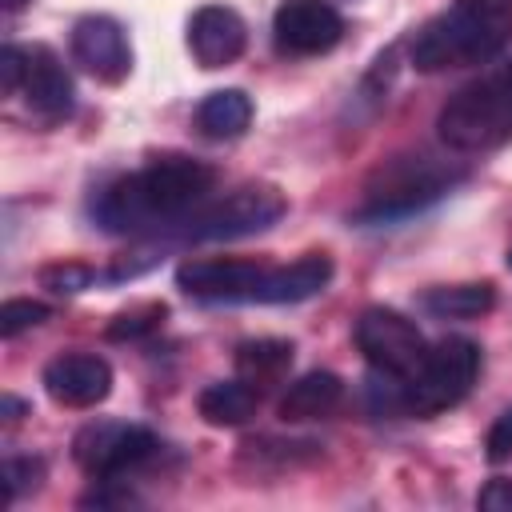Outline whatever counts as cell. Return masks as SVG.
Masks as SVG:
<instances>
[{"instance_id":"1","label":"cell","mask_w":512,"mask_h":512,"mask_svg":"<svg viewBox=\"0 0 512 512\" xmlns=\"http://www.w3.org/2000/svg\"><path fill=\"white\" fill-rule=\"evenodd\" d=\"M216 172L192 156H156L148 168L108 184L96 200V220L108 232H148L188 220L212 192Z\"/></svg>"},{"instance_id":"2","label":"cell","mask_w":512,"mask_h":512,"mask_svg":"<svg viewBox=\"0 0 512 512\" xmlns=\"http://www.w3.org/2000/svg\"><path fill=\"white\" fill-rule=\"evenodd\" d=\"M512 36V8L504 0H452L412 36V64L420 72H444L492 60Z\"/></svg>"},{"instance_id":"3","label":"cell","mask_w":512,"mask_h":512,"mask_svg":"<svg viewBox=\"0 0 512 512\" xmlns=\"http://www.w3.org/2000/svg\"><path fill=\"white\" fill-rule=\"evenodd\" d=\"M440 140L456 152H484L512 136V64L464 84L440 108Z\"/></svg>"},{"instance_id":"4","label":"cell","mask_w":512,"mask_h":512,"mask_svg":"<svg viewBox=\"0 0 512 512\" xmlns=\"http://www.w3.org/2000/svg\"><path fill=\"white\" fill-rule=\"evenodd\" d=\"M464 180V168L440 164L436 156H396L388 168L376 172V180L364 192V204L352 212L356 224H384L404 220L428 204H436L452 184Z\"/></svg>"},{"instance_id":"5","label":"cell","mask_w":512,"mask_h":512,"mask_svg":"<svg viewBox=\"0 0 512 512\" xmlns=\"http://www.w3.org/2000/svg\"><path fill=\"white\" fill-rule=\"evenodd\" d=\"M480 376V344L468 336H444L428 348L424 364L400 388V404L416 416H436L468 396Z\"/></svg>"},{"instance_id":"6","label":"cell","mask_w":512,"mask_h":512,"mask_svg":"<svg viewBox=\"0 0 512 512\" xmlns=\"http://www.w3.org/2000/svg\"><path fill=\"white\" fill-rule=\"evenodd\" d=\"M160 452V440L140 428V424H120V420H96L76 432L72 440V460L92 476V480H120L132 468L148 464Z\"/></svg>"},{"instance_id":"7","label":"cell","mask_w":512,"mask_h":512,"mask_svg":"<svg viewBox=\"0 0 512 512\" xmlns=\"http://www.w3.org/2000/svg\"><path fill=\"white\" fill-rule=\"evenodd\" d=\"M356 348H360V356L376 368V372H384V376H392V380H412L416 376V368L424 364V356H428V344H424V336H420V328L408 320V316H400V312H392V308H364L360 316H356Z\"/></svg>"},{"instance_id":"8","label":"cell","mask_w":512,"mask_h":512,"mask_svg":"<svg viewBox=\"0 0 512 512\" xmlns=\"http://www.w3.org/2000/svg\"><path fill=\"white\" fill-rule=\"evenodd\" d=\"M284 212H288V200H284L280 188L244 184V188L228 192L220 204H212L200 216H192L188 220V236L192 240H236V236H252V232L272 228Z\"/></svg>"},{"instance_id":"9","label":"cell","mask_w":512,"mask_h":512,"mask_svg":"<svg viewBox=\"0 0 512 512\" xmlns=\"http://www.w3.org/2000/svg\"><path fill=\"white\" fill-rule=\"evenodd\" d=\"M344 20L328 0H280L272 12V40L284 56H320L336 48Z\"/></svg>"},{"instance_id":"10","label":"cell","mask_w":512,"mask_h":512,"mask_svg":"<svg viewBox=\"0 0 512 512\" xmlns=\"http://www.w3.org/2000/svg\"><path fill=\"white\" fill-rule=\"evenodd\" d=\"M268 264L216 256V260H184L176 268V288L196 300H252Z\"/></svg>"},{"instance_id":"11","label":"cell","mask_w":512,"mask_h":512,"mask_svg":"<svg viewBox=\"0 0 512 512\" xmlns=\"http://www.w3.org/2000/svg\"><path fill=\"white\" fill-rule=\"evenodd\" d=\"M72 60L104 84H120L132 72L128 36L112 16H80L72 24Z\"/></svg>"},{"instance_id":"12","label":"cell","mask_w":512,"mask_h":512,"mask_svg":"<svg viewBox=\"0 0 512 512\" xmlns=\"http://www.w3.org/2000/svg\"><path fill=\"white\" fill-rule=\"evenodd\" d=\"M44 392L64 408H96L112 392V368L96 352H64L48 360Z\"/></svg>"},{"instance_id":"13","label":"cell","mask_w":512,"mask_h":512,"mask_svg":"<svg viewBox=\"0 0 512 512\" xmlns=\"http://www.w3.org/2000/svg\"><path fill=\"white\" fill-rule=\"evenodd\" d=\"M248 48V24L224 4H204L188 20V52L200 68H228Z\"/></svg>"},{"instance_id":"14","label":"cell","mask_w":512,"mask_h":512,"mask_svg":"<svg viewBox=\"0 0 512 512\" xmlns=\"http://www.w3.org/2000/svg\"><path fill=\"white\" fill-rule=\"evenodd\" d=\"M24 100L32 112H40L44 120H64L72 112V100H76V88H72V76L64 72V64L56 60L52 48L36 44L28 48V72H24Z\"/></svg>"},{"instance_id":"15","label":"cell","mask_w":512,"mask_h":512,"mask_svg":"<svg viewBox=\"0 0 512 512\" xmlns=\"http://www.w3.org/2000/svg\"><path fill=\"white\" fill-rule=\"evenodd\" d=\"M328 280H332V260L324 252H308V256L280 264V268L268 264L252 300L256 304H300V300L320 296L328 288Z\"/></svg>"},{"instance_id":"16","label":"cell","mask_w":512,"mask_h":512,"mask_svg":"<svg viewBox=\"0 0 512 512\" xmlns=\"http://www.w3.org/2000/svg\"><path fill=\"white\" fill-rule=\"evenodd\" d=\"M340 400H344V380H340L336 372H304V376L292 380L288 392L280 396V420H284V424L320 420V416L336 412Z\"/></svg>"},{"instance_id":"17","label":"cell","mask_w":512,"mask_h":512,"mask_svg":"<svg viewBox=\"0 0 512 512\" xmlns=\"http://www.w3.org/2000/svg\"><path fill=\"white\" fill-rule=\"evenodd\" d=\"M256 404H260V388L248 384V380H212L200 396H196V412L216 424V428H236V424H248L256 416Z\"/></svg>"},{"instance_id":"18","label":"cell","mask_w":512,"mask_h":512,"mask_svg":"<svg viewBox=\"0 0 512 512\" xmlns=\"http://www.w3.org/2000/svg\"><path fill=\"white\" fill-rule=\"evenodd\" d=\"M252 124V100L240 88H216L196 108V128L208 140H236Z\"/></svg>"},{"instance_id":"19","label":"cell","mask_w":512,"mask_h":512,"mask_svg":"<svg viewBox=\"0 0 512 512\" xmlns=\"http://www.w3.org/2000/svg\"><path fill=\"white\" fill-rule=\"evenodd\" d=\"M288 368H292V344L288 340L260 336V340H244L236 348V372H240V380H248L256 388L284 380Z\"/></svg>"},{"instance_id":"20","label":"cell","mask_w":512,"mask_h":512,"mask_svg":"<svg viewBox=\"0 0 512 512\" xmlns=\"http://www.w3.org/2000/svg\"><path fill=\"white\" fill-rule=\"evenodd\" d=\"M492 304H496V288L488 280H480V284H444V288H428L420 296V308L440 316V320H472V316L492 312Z\"/></svg>"},{"instance_id":"21","label":"cell","mask_w":512,"mask_h":512,"mask_svg":"<svg viewBox=\"0 0 512 512\" xmlns=\"http://www.w3.org/2000/svg\"><path fill=\"white\" fill-rule=\"evenodd\" d=\"M164 316H168V308H164L160 300L132 304V308H124V312L112 316V324L104 328V336H108V340H140V336L156 332V328L164 324Z\"/></svg>"},{"instance_id":"22","label":"cell","mask_w":512,"mask_h":512,"mask_svg":"<svg viewBox=\"0 0 512 512\" xmlns=\"http://www.w3.org/2000/svg\"><path fill=\"white\" fill-rule=\"evenodd\" d=\"M48 316H52V308L40 304V300H4V304H0V336L12 340V336H20V332L44 324Z\"/></svg>"},{"instance_id":"23","label":"cell","mask_w":512,"mask_h":512,"mask_svg":"<svg viewBox=\"0 0 512 512\" xmlns=\"http://www.w3.org/2000/svg\"><path fill=\"white\" fill-rule=\"evenodd\" d=\"M92 280H96V272H92L88 264H76V260H64V264H48V268H40V284H44L48 292H60V296L84 292Z\"/></svg>"},{"instance_id":"24","label":"cell","mask_w":512,"mask_h":512,"mask_svg":"<svg viewBox=\"0 0 512 512\" xmlns=\"http://www.w3.org/2000/svg\"><path fill=\"white\" fill-rule=\"evenodd\" d=\"M44 476V460H32V456H12L4 460V504H12L20 492L36 488Z\"/></svg>"},{"instance_id":"25","label":"cell","mask_w":512,"mask_h":512,"mask_svg":"<svg viewBox=\"0 0 512 512\" xmlns=\"http://www.w3.org/2000/svg\"><path fill=\"white\" fill-rule=\"evenodd\" d=\"M24 72H28V48L4 44L0 48V88L4 92H16L24 84Z\"/></svg>"},{"instance_id":"26","label":"cell","mask_w":512,"mask_h":512,"mask_svg":"<svg viewBox=\"0 0 512 512\" xmlns=\"http://www.w3.org/2000/svg\"><path fill=\"white\" fill-rule=\"evenodd\" d=\"M484 452L488 460H504L512 452V408L496 416V424L488 428V440H484Z\"/></svg>"},{"instance_id":"27","label":"cell","mask_w":512,"mask_h":512,"mask_svg":"<svg viewBox=\"0 0 512 512\" xmlns=\"http://www.w3.org/2000/svg\"><path fill=\"white\" fill-rule=\"evenodd\" d=\"M476 504L488 508V512H512V480H488L480 488Z\"/></svg>"},{"instance_id":"28","label":"cell","mask_w":512,"mask_h":512,"mask_svg":"<svg viewBox=\"0 0 512 512\" xmlns=\"http://www.w3.org/2000/svg\"><path fill=\"white\" fill-rule=\"evenodd\" d=\"M28 408H24V400H16V396H4V420H20Z\"/></svg>"},{"instance_id":"29","label":"cell","mask_w":512,"mask_h":512,"mask_svg":"<svg viewBox=\"0 0 512 512\" xmlns=\"http://www.w3.org/2000/svg\"><path fill=\"white\" fill-rule=\"evenodd\" d=\"M0 4H4V8H8V12H20V8H24V4H28V0H0Z\"/></svg>"},{"instance_id":"30","label":"cell","mask_w":512,"mask_h":512,"mask_svg":"<svg viewBox=\"0 0 512 512\" xmlns=\"http://www.w3.org/2000/svg\"><path fill=\"white\" fill-rule=\"evenodd\" d=\"M508 268H512V248H508Z\"/></svg>"}]
</instances>
